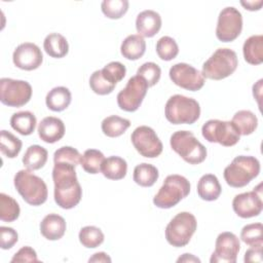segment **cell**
I'll return each instance as SVG.
<instances>
[{"instance_id": "1", "label": "cell", "mask_w": 263, "mask_h": 263, "mask_svg": "<svg viewBox=\"0 0 263 263\" xmlns=\"http://www.w3.org/2000/svg\"><path fill=\"white\" fill-rule=\"evenodd\" d=\"M75 167L72 164L59 162L54 163L52 168L54 201L64 210L75 208L82 197V189L78 182Z\"/></svg>"}, {"instance_id": "2", "label": "cell", "mask_w": 263, "mask_h": 263, "mask_svg": "<svg viewBox=\"0 0 263 263\" xmlns=\"http://www.w3.org/2000/svg\"><path fill=\"white\" fill-rule=\"evenodd\" d=\"M13 184L23 199L30 205H41L47 199L48 191L45 182L29 170L18 171L14 176Z\"/></svg>"}, {"instance_id": "3", "label": "cell", "mask_w": 263, "mask_h": 263, "mask_svg": "<svg viewBox=\"0 0 263 263\" xmlns=\"http://www.w3.org/2000/svg\"><path fill=\"white\" fill-rule=\"evenodd\" d=\"M164 115L173 124H192L200 116V106L192 98L174 95L166 101Z\"/></svg>"}, {"instance_id": "4", "label": "cell", "mask_w": 263, "mask_h": 263, "mask_svg": "<svg viewBox=\"0 0 263 263\" xmlns=\"http://www.w3.org/2000/svg\"><path fill=\"white\" fill-rule=\"evenodd\" d=\"M260 173V162L254 156L238 155L224 170L226 183L233 188L247 186Z\"/></svg>"}, {"instance_id": "5", "label": "cell", "mask_w": 263, "mask_h": 263, "mask_svg": "<svg viewBox=\"0 0 263 263\" xmlns=\"http://www.w3.org/2000/svg\"><path fill=\"white\" fill-rule=\"evenodd\" d=\"M172 149L189 164H199L206 158V148L197 140L192 132L178 130L170 139Z\"/></svg>"}, {"instance_id": "6", "label": "cell", "mask_w": 263, "mask_h": 263, "mask_svg": "<svg viewBox=\"0 0 263 263\" xmlns=\"http://www.w3.org/2000/svg\"><path fill=\"white\" fill-rule=\"evenodd\" d=\"M190 182L181 175H168L153 197V203L159 209H171L188 196Z\"/></svg>"}, {"instance_id": "7", "label": "cell", "mask_w": 263, "mask_h": 263, "mask_svg": "<svg viewBox=\"0 0 263 263\" xmlns=\"http://www.w3.org/2000/svg\"><path fill=\"white\" fill-rule=\"evenodd\" d=\"M238 65L236 52L230 48H218L203 63L201 74L204 78L222 80L234 73Z\"/></svg>"}, {"instance_id": "8", "label": "cell", "mask_w": 263, "mask_h": 263, "mask_svg": "<svg viewBox=\"0 0 263 263\" xmlns=\"http://www.w3.org/2000/svg\"><path fill=\"white\" fill-rule=\"evenodd\" d=\"M197 228V221L194 215L189 212L177 214L165 227V239L175 247L182 248L189 243Z\"/></svg>"}, {"instance_id": "9", "label": "cell", "mask_w": 263, "mask_h": 263, "mask_svg": "<svg viewBox=\"0 0 263 263\" xmlns=\"http://www.w3.org/2000/svg\"><path fill=\"white\" fill-rule=\"evenodd\" d=\"M202 137L210 143L231 147L238 143L240 135L231 121L210 119L201 127Z\"/></svg>"}, {"instance_id": "10", "label": "cell", "mask_w": 263, "mask_h": 263, "mask_svg": "<svg viewBox=\"0 0 263 263\" xmlns=\"http://www.w3.org/2000/svg\"><path fill=\"white\" fill-rule=\"evenodd\" d=\"M32 86L28 81L12 78L0 79V101L8 107H22L32 97Z\"/></svg>"}, {"instance_id": "11", "label": "cell", "mask_w": 263, "mask_h": 263, "mask_svg": "<svg viewBox=\"0 0 263 263\" xmlns=\"http://www.w3.org/2000/svg\"><path fill=\"white\" fill-rule=\"evenodd\" d=\"M148 87L147 82L142 77L138 75L130 77L125 87L117 95L118 107L126 112L137 111L147 93Z\"/></svg>"}, {"instance_id": "12", "label": "cell", "mask_w": 263, "mask_h": 263, "mask_svg": "<svg viewBox=\"0 0 263 263\" xmlns=\"http://www.w3.org/2000/svg\"><path fill=\"white\" fill-rule=\"evenodd\" d=\"M242 30V15L233 6L223 8L218 16L216 37L221 42L234 41Z\"/></svg>"}, {"instance_id": "13", "label": "cell", "mask_w": 263, "mask_h": 263, "mask_svg": "<svg viewBox=\"0 0 263 263\" xmlns=\"http://www.w3.org/2000/svg\"><path fill=\"white\" fill-rule=\"evenodd\" d=\"M130 140L138 153L144 157L155 158L162 152V143L150 126L140 125L135 128L130 135Z\"/></svg>"}, {"instance_id": "14", "label": "cell", "mask_w": 263, "mask_h": 263, "mask_svg": "<svg viewBox=\"0 0 263 263\" xmlns=\"http://www.w3.org/2000/svg\"><path fill=\"white\" fill-rule=\"evenodd\" d=\"M168 75L176 85L190 91L199 90L205 82L201 72L186 63H178L172 66Z\"/></svg>"}, {"instance_id": "15", "label": "cell", "mask_w": 263, "mask_h": 263, "mask_svg": "<svg viewBox=\"0 0 263 263\" xmlns=\"http://www.w3.org/2000/svg\"><path fill=\"white\" fill-rule=\"evenodd\" d=\"M261 186L262 184H259L254 190L239 193L234 196L232 200V209L238 217L249 219L261 214L263 209Z\"/></svg>"}, {"instance_id": "16", "label": "cell", "mask_w": 263, "mask_h": 263, "mask_svg": "<svg viewBox=\"0 0 263 263\" xmlns=\"http://www.w3.org/2000/svg\"><path fill=\"white\" fill-rule=\"evenodd\" d=\"M240 250V242L238 237L229 231L220 233L215 242V251L213 252L211 263H235L238 252Z\"/></svg>"}, {"instance_id": "17", "label": "cell", "mask_w": 263, "mask_h": 263, "mask_svg": "<svg viewBox=\"0 0 263 263\" xmlns=\"http://www.w3.org/2000/svg\"><path fill=\"white\" fill-rule=\"evenodd\" d=\"M12 61L18 69L32 71L41 66L43 54L38 45L32 42H25L15 47Z\"/></svg>"}, {"instance_id": "18", "label": "cell", "mask_w": 263, "mask_h": 263, "mask_svg": "<svg viewBox=\"0 0 263 263\" xmlns=\"http://www.w3.org/2000/svg\"><path fill=\"white\" fill-rule=\"evenodd\" d=\"M161 24L160 14L151 9L141 11L136 18V29L142 37L151 38L155 36L159 32Z\"/></svg>"}, {"instance_id": "19", "label": "cell", "mask_w": 263, "mask_h": 263, "mask_svg": "<svg viewBox=\"0 0 263 263\" xmlns=\"http://www.w3.org/2000/svg\"><path fill=\"white\" fill-rule=\"evenodd\" d=\"M65 135V124L62 119L54 116L44 117L38 125L39 138L48 144L60 141Z\"/></svg>"}, {"instance_id": "20", "label": "cell", "mask_w": 263, "mask_h": 263, "mask_svg": "<svg viewBox=\"0 0 263 263\" xmlns=\"http://www.w3.org/2000/svg\"><path fill=\"white\" fill-rule=\"evenodd\" d=\"M67 224L65 219L58 214L46 215L40 223V232L48 240H58L66 232Z\"/></svg>"}, {"instance_id": "21", "label": "cell", "mask_w": 263, "mask_h": 263, "mask_svg": "<svg viewBox=\"0 0 263 263\" xmlns=\"http://www.w3.org/2000/svg\"><path fill=\"white\" fill-rule=\"evenodd\" d=\"M222 192L218 178L213 174L203 175L197 183V194L205 201L217 200Z\"/></svg>"}, {"instance_id": "22", "label": "cell", "mask_w": 263, "mask_h": 263, "mask_svg": "<svg viewBox=\"0 0 263 263\" xmlns=\"http://www.w3.org/2000/svg\"><path fill=\"white\" fill-rule=\"evenodd\" d=\"M72 95L69 88L65 86H57L50 89L45 98L47 108L54 112L64 111L71 104Z\"/></svg>"}, {"instance_id": "23", "label": "cell", "mask_w": 263, "mask_h": 263, "mask_svg": "<svg viewBox=\"0 0 263 263\" xmlns=\"http://www.w3.org/2000/svg\"><path fill=\"white\" fill-rule=\"evenodd\" d=\"M146 51V41L139 34L128 35L121 43L120 52L123 58L129 61H137L144 55Z\"/></svg>"}, {"instance_id": "24", "label": "cell", "mask_w": 263, "mask_h": 263, "mask_svg": "<svg viewBox=\"0 0 263 263\" xmlns=\"http://www.w3.org/2000/svg\"><path fill=\"white\" fill-rule=\"evenodd\" d=\"M242 53L245 61L251 65H260L263 62V36H250L243 43Z\"/></svg>"}, {"instance_id": "25", "label": "cell", "mask_w": 263, "mask_h": 263, "mask_svg": "<svg viewBox=\"0 0 263 263\" xmlns=\"http://www.w3.org/2000/svg\"><path fill=\"white\" fill-rule=\"evenodd\" d=\"M101 173L109 180H121L127 173V163L120 156H109L104 159Z\"/></svg>"}, {"instance_id": "26", "label": "cell", "mask_w": 263, "mask_h": 263, "mask_svg": "<svg viewBox=\"0 0 263 263\" xmlns=\"http://www.w3.org/2000/svg\"><path fill=\"white\" fill-rule=\"evenodd\" d=\"M45 52L55 59H62L69 52V44L67 39L60 33L48 34L43 41Z\"/></svg>"}, {"instance_id": "27", "label": "cell", "mask_w": 263, "mask_h": 263, "mask_svg": "<svg viewBox=\"0 0 263 263\" xmlns=\"http://www.w3.org/2000/svg\"><path fill=\"white\" fill-rule=\"evenodd\" d=\"M231 122L240 136H249L253 134L258 126V118L250 110L237 111L233 115Z\"/></svg>"}, {"instance_id": "28", "label": "cell", "mask_w": 263, "mask_h": 263, "mask_svg": "<svg viewBox=\"0 0 263 263\" xmlns=\"http://www.w3.org/2000/svg\"><path fill=\"white\" fill-rule=\"evenodd\" d=\"M115 80L108 75L103 69L95 71L89 77V86L91 90L99 96H106L111 93L115 86Z\"/></svg>"}, {"instance_id": "29", "label": "cell", "mask_w": 263, "mask_h": 263, "mask_svg": "<svg viewBox=\"0 0 263 263\" xmlns=\"http://www.w3.org/2000/svg\"><path fill=\"white\" fill-rule=\"evenodd\" d=\"M48 152L40 145H31L23 156V163L29 171H37L43 167L47 161Z\"/></svg>"}, {"instance_id": "30", "label": "cell", "mask_w": 263, "mask_h": 263, "mask_svg": "<svg viewBox=\"0 0 263 263\" xmlns=\"http://www.w3.org/2000/svg\"><path fill=\"white\" fill-rule=\"evenodd\" d=\"M36 117L30 111H20L13 113L10 117L11 127L23 136H29L33 134L36 127Z\"/></svg>"}, {"instance_id": "31", "label": "cell", "mask_w": 263, "mask_h": 263, "mask_svg": "<svg viewBox=\"0 0 263 263\" xmlns=\"http://www.w3.org/2000/svg\"><path fill=\"white\" fill-rule=\"evenodd\" d=\"M159 177L156 166L150 163H140L134 170L133 179L136 184L142 187H151L155 184Z\"/></svg>"}, {"instance_id": "32", "label": "cell", "mask_w": 263, "mask_h": 263, "mask_svg": "<svg viewBox=\"0 0 263 263\" xmlns=\"http://www.w3.org/2000/svg\"><path fill=\"white\" fill-rule=\"evenodd\" d=\"M129 126L130 121L128 119L117 115H111L104 118L101 124L103 134L109 138H117L123 135Z\"/></svg>"}, {"instance_id": "33", "label": "cell", "mask_w": 263, "mask_h": 263, "mask_svg": "<svg viewBox=\"0 0 263 263\" xmlns=\"http://www.w3.org/2000/svg\"><path fill=\"white\" fill-rule=\"evenodd\" d=\"M23 143L10 132L2 129L0 132V150L8 158H14L22 150Z\"/></svg>"}, {"instance_id": "34", "label": "cell", "mask_w": 263, "mask_h": 263, "mask_svg": "<svg viewBox=\"0 0 263 263\" xmlns=\"http://www.w3.org/2000/svg\"><path fill=\"white\" fill-rule=\"evenodd\" d=\"M104 159H105V156L100 150L87 149L81 155L80 164L86 173L96 175L101 172V166Z\"/></svg>"}, {"instance_id": "35", "label": "cell", "mask_w": 263, "mask_h": 263, "mask_svg": "<svg viewBox=\"0 0 263 263\" xmlns=\"http://www.w3.org/2000/svg\"><path fill=\"white\" fill-rule=\"evenodd\" d=\"M21 214V209L17 201L5 194L0 193V219L3 222H13Z\"/></svg>"}, {"instance_id": "36", "label": "cell", "mask_w": 263, "mask_h": 263, "mask_svg": "<svg viewBox=\"0 0 263 263\" xmlns=\"http://www.w3.org/2000/svg\"><path fill=\"white\" fill-rule=\"evenodd\" d=\"M78 238L83 247L87 249H95L103 243L105 236L99 227L85 226L80 229Z\"/></svg>"}, {"instance_id": "37", "label": "cell", "mask_w": 263, "mask_h": 263, "mask_svg": "<svg viewBox=\"0 0 263 263\" xmlns=\"http://www.w3.org/2000/svg\"><path fill=\"white\" fill-rule=\"evenodd\" d=\"M156 52L162 61H172L179 53V46L176 40L170 36H163L156 42Z\"/></svg>"}, {"instance_id": "38", "label": "cell", "mask_w": 263, "mask_h": 263, "mask_svg": "<svg viewBox=\"0 0 263 263\" xmlns=\"http://www.w3.org/2000/svg\"><path fill=\"white\" fill-rule=\"evenodd\" d=\"M240 239L248 246H262L263 242V225L262 223H252L242 227Z\"/></svg>"}, {"instance_id": "39", "label": "cell", "mask_w": 263, "mask_h": 263, "mask_svg": "<svg viewBox=\"0 0 263 263\" xmlns=\"http://www.w3.org/2000/svg\"><path fill=\"white\" fill-rule=\"evenodd\" d=\"M128 5L127 0H104L101 4V9L108 18L118 20L126 13Z\"/></svg>"}, {"instance_id": "40", "label": "cell", "mask_w": 263, "mask_h": 263, "mask_svg": "<svg viewBox=\"0 0 263 263\" xmlns=\"http://www.w3.org/2000/svg\"><path fill=\"white\" fill-rule=\"evenodd\" d=\"M81 154L79 151L71 146H63L55 150L53 154L54 163H68L74 166H77L80 163Z\"/></svg>"}, {"instance_id": "41", "label": "cell", "mask_w": 263, "mask_h": 263, "mask_svg": "<svg viewBox=\"0 0 263 263\" xmlns=\"http://www.w3.org/2000/svg\"><path fill=\"white\" fill-rule=\"evenodd\" d=\"M137 75L142 77L147 82L148 86L151 87L159 81L161 76V69L157 64L153 62H147L140 66L137 71Z\"/></svg>"}, {"instance_id": "42", "label": "cell", "mask_w": 263, "mask_h": 263, "mask_svg": "<svg viewBox=\"0 0 263 263\" xmlns=\"http://www.w3.org/2000/svg\"><path fill=\"white\" fill-rule=\"evenodd\" d=\"M18 240V234L16 230L11 227H0V247L2 250L11 249Z\"/></svg>"}, {"instance_id": "43", "label": "cell", "mask_w": 263, "mask_h": 263, "mask_svg": "<svg viewBox=\"0 0 263 263\" xmlns=\"http://www.w3.org/2000/svg\"><path fill=\"white\" fill-rule=\"evenodd\" d=\"M11 262H38L36 251L29 247L25 246L21 248L11 258Z\"/></svg>"}, {"instance_id": "44", "label": "cell", "mask_w": 263, "mask_h": 263, "mask_svg": "<svg viewBox=\"0 0 263 263\" xmlns=\"http://www.w3.org/2000/svg\"><path fill=\"white\" fill-rule=\"evenodd\" d=\"M243 261L247 262H262V246H253L245 254Z\"/></svg>"}, {"instance_id": "45", "label": "cell", "mask_w": 263, "mask_h": 263, "mask_svg": "<svg viewBox=\"0 0 263 263\" xmlns=\"http://www.w3.org/2000/svg\"><path fill=\"white\" fill-rule=\"evenodd\" d=\"M240 4L243 6L245 9L250 10V11H255V10H260L262 5H263V0H257V1H240Z\"/></svg>"}, {"instance_id": "46", "label": "cell", "mask_w": 263, "mask_h": 263, "mask_svg": "<svg viewBox=\"0 0 263 263\" xmlns=\"http://www.w3.org/2000/svg\"><path fill=\"white\" fill-rule=\"evenodd\" d=\"M88 262H111V258L105 252H98L88 259Z\"/></svg>"}, {"instance_id": "47", "label": "cell", "mask_w": 263, "mask_h": 263, "mask_svg": "<svg viewBox=\"0 0 263 263\" xmlns=\"http://www.w3.org/2000/svg\"><path fill=\"white\" fill-rule=\"evenodd\" d=\"M262 79H260L256 84L253 85V96L258 101V104L260 105V99H261V88H262Z\"/></svg>"}, {"instance_id": "48", "label": "cell", "mask_w": 263, "mask_h": 263, "mask_svg": "<svg viewBox=\"0 0 263 263\" xmlns=\"http://www.w3.org/2000/svg\"><path fill=\"white\" fill-rule=\"evenodd\" d=\"M177 262H198V263H200V260L192 254L185 253L180 258H178Z\"/></svg>"}]
</instances>
